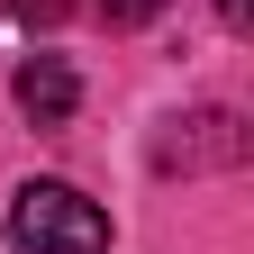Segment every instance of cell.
<instances>
[{
	"instance_id": "5b68a950",
	"label": "cell",
	"mask_w": 254,
	"mask_h": 254,
	"mask_svg": "<svg viewBox=\"0 0 254 254\" xmlns=\"http://www.w3.org/2000/svg\"><path fill=\"white\" fill-rule=\"evenodd\" d=\"M64 9H73V0H18V18H27V27H55Z\"/></svg>"
},
{
	"instance_id": "7a4b0ae2",
	"label": "cell",
	"mask_w": 254,
	"mask_h": 254,
	"mask_svg": "<svg viewBox=\"0 0 254 254\" xmlns=\"http://www.w3.org/2000/svg\"><path fill=\"white\" fill-rule=\"evenodd\" d=\"M9 91H18V109L37 118V127H64V118L82 109V82H73V64H64V55H27Z\"/></svg>"
},
{
	"instance_id": "8992f818",
	"label": "cell",
	"mask_w": 254,
	"mask_h": 254,
	"mask_svg": "<svg viewBox=\"0 0 254 254\" xmlns=\"http://www.w3.org/2000/svg\"><path fill=\"white\" fill-rule=\"evenodd\" d=\"M218 18H227L236 37H245V27H254V0H218Z\"/></svg>"
},
{
	"instance_id": "277c9868",
	"label": "cell",
	"mask_w": 254,
	"mask_h": 254,
	"mask_svg": "<svg viewBox=\"0 0 254 254\" xmlns=\"http://www.w3.org/2000/svg\"><path fill=\"white\" fill-rule=\"evenodd\" d=\"M154 9H173V0H109V27H145Z\"/></svg>"
},
{
	"instance_id": "6da1fadb",
	"label": "cell",
	"mask_w": 254,
	"mask_h": 254,
	"mask_svg": "<svg viewBox=\"0 0 254 254\" xmlns=\"http://www.w3.org/2000/svg\"><path fill=\"white\" fill-rule=\"evenodd\" d=\"M9 227L27 254H109V218L82 200L73 182H27L9 200Z\"/></svg>"
},
{
	"instance_id": "3957f363",
	"label": "cell",
	"mask_w": 254,
	"mask_h": 254,
	"mask_svg": "<svg viewBox=\"0 0 254 254\" xmlns=\"http://www.w3.org/2000/svg\"><path fill=\"white\" fill-rule=\"evenodd\" d=\"M236 154H245L236 109H190V118H182V136L164 145V164H236Z\"/></svg>"
}]
</instances>
